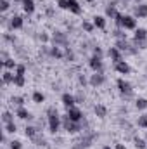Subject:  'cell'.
Here are the masks:
<instances>
[{
	"mask_svg": "<svg viewBox=\"0 0 147 149\" xmlns=\"http://www.w3.org/2000/svg\"><path fill=\"white\" fill-rule=\"evenodd\" d=\"M47 125H49V132H50L52 135H55V134L61 130V127H62L61 114L57 111V108H54V106L47 108Z\"/></svg>",
	"mask_w": 147,
	"mask_h": 149,
	"instance_id": "1",
	"label": "cell"
},
{
	"mask_svg": "<svg viewBox=\"0 0 147 149\" xmlns=\"http://www.w3.org/2000/svg\"><path fill=\"white\" fill-rule=\"evenodd\" d=\"M97 139H99V134H97L95 130H85L83 135H81V139L73 144V149H87V148H90Z\"/></svg>",
	"mask_w": 147,
	"mask_h": 149,
	"instance_id": "2",
	"label": "cell"
},
{
	"mask_svg": "<svg viewBox=\"0 0 147 149\" xmlns=\"http://www.w3.org/2000/svg\"><path fill=\"white\" fill-rule=\"evenodd\" d=\"M61 120H62V128L66 130V134H69V135H76V134H80L81 130H83V123L80 121H73L68 114H61Z\"/></svg>",
	"mask_w": 147,
	"mask_h": 149,
	"instance_id": "3",
	"label": "cell"
},
{
	"mask_svg": "<svg viewBox=\"0 0 147 149\" xmlns=\"http://www.w3.org/2000/svg\"><path fill=\"white\" fill-rule=\"evenodd\" d=\"M116 87H118V90H119V94H121V97H123L125 101L133 97V85H132L128 80L118 78V80H116Z\"/></svg>",
	"mask_w": 147,
	"mask_h": 149,
	"instance_id": "4",
	"label": "cell"
},
{
	"mask_svg": "<svg viewBox=\"0 0 147 149\" xmlns=\"http://www.w3.org/2000/svg\"><path fill=\"white\" fill-rule=\"evenodd\" d=\"M50 42H52V45H55V47H62V49L69 47V37H68V33H64V31H54Z\"/></svg>",
	"mask_w": 147,
	"mask_h": 149,
	"instance_id": "5",
	"label": "cell"
},
{
	"mask_svg": "<svg viewBox=\"0 0 147 149\" xmlns=\"http://www.w3.org/2000/svg\"><path fill=\"white\" fill-rule=\"evenodd\" d=\"M121 28L123 30H128V31H135L137 30V17L135 16H130V14H123Z\"/></svg>",
	"mask_w": 147,
	"mask_h": 149,
	"instance_id": "6",
	"label": "cell"
},
{
	"mask_svg": "<svg viewBox=\"0 0 147 149\" xmlns=\"http://www.w3.org/2000/svg\"><path fill=\"white\" fill-rule=\"evenodd\" d=\"M88 66L94 73H104V61L101 57H95V56L88 57Z\"/></svg>",
	"mask_w": 147,
	"mask_h": 149,
	"instance_id": "7",
	"label": "cell"
},
{
	"mask_svg": "<svg viewBox=\"0 0 147 149\" xmlns=\"http://www.w3.org/2000/svg\"><path fill=\"white\" fill-rule=\"evenodd\" d=\"M106 74L104 73H94L90 74V78H88V83H90V87H94V88H97V87H102L104 83H106Z\"/></svg>",
	"mask_w": 147,
	"mask_h": 149,
	"instance_id": "8",
	"label": "cell"
},
{
	"mask_svg": "<svg viewBox=\"0 0 147 149\" xmlns=\"http://www.w3.org/2000/svg\"><path fill=\"white\" fill-rule=\"evenodd\" d=\"M66 114H68L73 121H78V123L85 120V114H83V111H81L80 108H76V106H73V108H68V109H66Z\"/></svg>",
	"mask_w": 147,
	"mask_h": 149,
	"instance_id": "9",
	"label": "cell"
},
{
	"mask_svg": "<svg viewBox=\"0 0 147 149\" xmlns=\"http://www.w3.org/2000/svg\"><path fill=\"white\" fill-rule=\"evenodd\" d=\"M118 2H119V0H111V2H107V5H106V10H104V12H106L104 16H106L107 19H114V17L119 14V10L116 9V3H118Z\"/></svg>",
	"mask_w": 147,
	"mask_h": 149,
	"instance_id": "10",
	"label": "cell"
},
{
	"mask_svg": "<svg viewBox=\"0 0 147 149\" xmlns=\"http://www.w3.org/2000/svg\"><path fill=\"white\" fill-rule=\"evenodd\" d=\"M24 26V17L19 14H14L9 21V30H23Z\"/></svg>",
	"mask_w": 147,
	"mask_h": 149,
	"instance_id": "11",
	"label": "cell"
},
{
	"mask_svg": "<svg viewBox=\"0 0 147 149\" xmlns=\"http://www.w3.org/2000/svg\"><path fill=\"white\" fill-rule=\"evenodd\" d=\"M114 71H118L119 74H130L132 73V66H130L125 59H121V61L114 63Z\"/></svg>",
	"mask_w": 147,
	"mask_h": 149,
	"instance_id": "12",
	"label": "cell"
},
{
	"mask_svg": "<svg viewBox=\"0 0 147 149\" xmlns=\"http://www.w3.org/2000/svg\"><path fill=\"white\" fill-rule=\"evenodd\" d=\"M132 16H135L137 19H146L147 17V3L146 2H140L139 5H135L133 7V14Z\"/></svg>",
	"mask_w": 147,
	"mask_h": 149,
	"instance_id": "13",
	"label": "cell"
},
{
	"mask_svg": "<svg viewBox=\"0 0 147 149\" xmlns=\"http://www.w3.org/2000/svg\"><path fill=\"white\" fill-rule=\"evenodd\" d=\"M16 116H17L19 120H24V121H33V120H35L33 113L28 111L24 106H21V108H16Z\"/></svg>",
	"mask_w": 147,
	"mask_h": 149,
	"instance_id": "14",
	"label": "cell"
},
{
	"mask_svg": "<svg viewBox=\"0 0 147 149\" xmlns=\"http://www.w3.org/2000/svg\"><path fill=\"white\" fill-rule=\"evenodd\" d=\"M107 56H109V59L112 61V64H114V63H118V61H121V59L125 57V56H123V52H121L118 47H109Z\"/></svg>",
	"mask_w": 147,
	"mask_h": 149,
	"instance_id": "15",
	"label": "cell"
},
{
	"mask_svg": "<svg viewBox=\"0 0 147 149\" xmlns=\"http://www.w3.org/2000/svg\"><path fill=\"white\" fill-rule=\"evenodd\" d=\"M61 101H62V104H64V108H66V109H68V108H73V106H76L74 94H69V92H64V94L61 95Z\"/></svg>",
	"mask_w": 147,
	"mask_h": 149,
	"instance_id": "16",
	"label": "cell"
},
{
	"mask_svg": "<svg viewBox=\"0 0 147 149\" xmlns=\"http://www.w3.org/2000/svg\"><path fill=\"white\" fill-rule=\"evenodd\" d=\"M92 23H94V26L97 28V30H106V24H107V17L106 16H94L92 17Z\"/></svg>",
	"mask_w": 147,
	"mask_h": 149,
	"instance_id": "17",
	"label": "cell"
},
{
	"mask_svg": "<svg viewBox=\"0 0 147 149\" xmlns=\"http://www.w3.org/2000/svg\"><path fill=\"white\" fill-rule=\"evenodd\" d=\"M68 10L71 14H74V16H80L83 12V9H81V5H80L78 0H68Z\"/></svg>",
	"mask_w": 147,
	"mask_h": 149,
	"instance_id": "18",
	"label": "cell"
},
{
	"mask_svg": "<svg viewBox=\"0 0 147 149\" xmlns=\"http://www.w3.org/2000/svg\"><path fill=\"white\" fill-rule=\"evenodd\" d=\"M49 57H52V59H64V50H62V47H55V45H50V52H49Z\"/></svg>",
	"mask_w": 147,
	"mask_h": 149,
	"instance_id": "19",
	"label": "cell"
},
{
	"mask_svg": "<svg viewBox=\"0 0 147 149\" xmlns=\"http://www.w3.org/2000/svg\"><path fill=\"white\" fill-rule=\"evenodd\" d=\"M14 76H16L14 71L3 70V71H2V83H3V85H10V83H14Z\"/></svg>",
	"mask_w": 147,
	"mask_h": 149,
	"instance_id": "20",
	"label": "cell"
},
{
	"mask_svg": "<svg viewBox=\"0 0 147 149\" xmlns=\"http://www.w3.org/2000/svg\"><path fill=\"white\" fill-rule=\"evenodd\" d=\"M94 113H95L97 118L104 120V118L107 116V108H106L104 104H95V106H94Z\"/></svg>",
	"mask_w": 147,
	"mask_h": 149,
	"instance_id": "21",
	"label": "cell"
},
{
	"mask_svg": "<svg viewBox=\"0 0 147 149\" xmlns=\"http://www.w3.org/2000/svg\"><path fill=\"white\" fill-rule=\"evenodd\" d=\"M38 134H40V128H37V127H33V125H26L24 127V135L28 139H35Z\"/></svg>",
	"mask_w": 147,
	"mask_h": 149,
	"instance_id": "22",
	"label": "cell"
},
{
	"mask_svg": "<svg viewBox=\"0 0 147 149\" xmlns=\"http://www.w3.org/2000/svg\"><path fill=\"white\" fill-rule=\"evenodd\" d=\"M23 10L24 14L31 16L35 12V0H23Z\"/></svg>",
	"mask_w": 147,
	"mask_h": 149,
	"instance_id": "23",
	"label": "cell"
},
{
	"mask_svg": "<svg viewBox=\"0 0 147 149\" xmlns=\"http://www.w3.org/2000/svg\"><path fill=\"white\" fill-rule=\"evenodd\" d=\"M142 40H147V30L146 28H137L133 33V42H142Z\"/></svg>",
	"mask_w": 147,
	"mask_h": 149,
	"instance_id": "24",
	"label": "cell"
},
{
	"mask_svg": "<svg viewBox=\"0 0 147 149\" xmlns=\"http://www.w3.org/2000/svg\"><path fill=\"white\" fill-rule=\"evenodd\" d=\"M2 68H3V70H9V71H16L17 63L14 61V57H9L7 61H3V63H2Z\"/></svg>",
	"mask_w": 147,
	"mask_h": 149,
	"instance_id": "25",
	"label": "cell"
},
{
	"mask_svg": "<svg viewBox=\"0 0 147 149\" xmlns=\"http://www.w3.org/2000/svg\"><path fill=\"white\" fill-rule=\"evenodd\" d=\"M135 109L137 111H146L147 109V99L146 97H137L135 99Z\"/></svg>",
	"mask_w": 147,
	"mask_h": 149,
	"instance_id": "26",
	"label": "cell"
},
{
	"mask_svg": "<svg viewBox=\"0 0 147 149\" xmlns=\"http://www.w3.org/2000/svg\"><path fill=\"white\" fill-rule=\"evenodd\" d=\"M133 146L135 149H147L146 137H133Z\"/></svg>",
	"mask_w": 147,
	"mask_h": 149,
	"instance_id": "27",
	"label": "cell"
},
{
	"mask_svg": "<svg viewBox=\"0 0 147 149\" xmlns=\"http://www.w3.org/2000/svg\"><path fill=\"white\" fill-rule=\"evenodd\" d=\"M31 99H33V102L42 104V102H45V94H43V92H40V90H35V92L31 94Z\"/></svg>",
	"mask_w": 147,
	"mask_h": 149,
	"instance_id": "28",
	"label": "cell"
},
{
	"mask_svg": "<svg viewBox=\"0 0 147 149\" xmlns=\"http://www.w3.org/2000/svg\"><path fill=\"white\" fill-rule=\"evenodd\" d=\"M10 104L16 106V108H21V106H24V97L23 95H12L10 97Z\"/></svg>",
	"mask_w": 147,
	"mask_h": 149,
	"instance_id": "29",
	"label": "cell"
},
{
	"mask_svg": "<svg viewBox=\"0 0 147 149\" xmlns=\"http://www.w3.org/2000/svg\"><path fill=\"white\" fill-rule=\"evenodd\" d=\"M64 59L69 61V63H74V61H76V54L73 52L71 47H66V49H64Z\"/></svg>",
	"mask_w": 147,
	"mask_h": 149,
	"instance_id": "30",
	"label": "cell"
},
{
	"mask_svg": "<svg viewBox=\"0 0 147 149\" xmlns=\"http://www.w3.org/2000/svg\"><path fill=\"white\" fill-rule=\"evenodd\" d=\"M112 37L116 38V40H128L123 28H116V30H112Z\"/></svg>",
	"mask_w": 147,
	"mask_h": 149,
	"instance_id": "31",
	"label": "cell"
},
{
	"mask_svg": "<svg viewBox=\"0 0 147 149\" xmlns=\"http://www.w3.org/2000/svg\"><path fill=\"white\" fill-rule=\"evenodd\" d=\"M14 121V114L10 111H3L2 113V123L3 125H7V123H12Z\"/></svg>",
	"mask_w": 147,
	"mask_h": 149,
	"instance_id": "32",
	"label": "cell"
},
{
	"mask_svg": "<svg viewBox=\"0 0 147 149\" xmlns=\"http://www.w3.org/2000/svg\"><path fill=\"white\" fill-rule=\"evenodd\" d=\"M12 85H16V87H24V85H26V78H24V74H16Z\"/></svg>",
	"mask_w": 147,
	"mask_h": 149,
	"instance_id": "33",
	"label": "cell"
},
{
	"mask_svg": "<svg viewBox=\"0 0 147 149\" xmlns=\"http://www.w3.org/2000/svg\"><path fill=\"white\" fill-rule=\"evenodd\" d=\"M81 30H83L85 33H92V31L95 30V26H94V23H90V21H83V23H81Z\"/></svg>",
	"mask_w": 147,
	"mask_h": 149,
	"instance_id": "34",
	"label": "cell"
},
{
	"mask_svg": "<svg viewBox=\"0 0 147 149\" xmlns=\"http://www.w3.org/2000/svg\"><path fill=\"white\" fill-rule=\"evenodd\" d=\"M92 56L104 59V50H102V47H101V45H94V47H92Z\"/></svg>",
	"mask_w": 147,
	"mask_h": 149,
	"instance_id": "35",
	"label": "cell"
},
{
	"mask_svg": "<svg viewBox=\"0 0 147 149\" xmlns=\"http://www.w3.org/2000/svg\"><path fill=\"white\" fill-rule=\"evenodd\" d=\"M3 132H7V134H16L17 132V125L12 121V123H7V125H3Z\"/></svg>",
	"mask_w": 147,
	"mask_h": 149,
	"instance_id": "36",
	"label": "cell"
},
{
	"mask_svg": "<svg viewBox=\"0 0 147 149\" xmlns=\"http://www.w3.org/2000/svg\"><path fill=\"white\" fill-rule=\"evenodd\" d=\"M137 125H139L140 128H147V113L140 114V116L137 118Z\"/></svg>",
	"mask_w": 147,
	"mask_h": 149,
	"instance_id": "37",
	"label": "cell"
},
{
	"mask_svg": "<svg viewBox=\"0 0 147 149\" xmlns=\"http://www.w3.org/2000/svg\"><path fill=\"white\" fill-rule=\"evenodd\" d=\"M7 146H9V149H23V142L17 141V139H12Z\"/></svg>",
	"mask_w": 147,
	"mask_h": 149,
	"instance_id": "38",
	"label": "cell"
},
{
	"mask_svg": "<svg viewBox=\"0 0 147 149\" xmlns=\"http://www.w3.org/2000/svg\"><path fill=\"white\" fill-rule=\"evenodd\" d=\"M78 83H80V87H87V85H90V83H88V78L85 76V73H78Z\"/></svg>",
	"mask_w": 147,
	"mask_h": 149,
	"instance_id": "39",
	"label": "cell"
},
{
	"mask_svg": "<svg viewBox=\"0 0 147 149\" xmlns=\"http://www.w3.org/2000/svg\"><path fill=\"white\" fill-rule=\"evenodd\" d=\"M10 9V0H0V12H7Z\"/></svg>",
	"mask_w": 147,
	"mask_h": 149,
	"instance_id": "40",
	"label": "cell"
},
{
	"mask_svg": "<svg viewBox=\"0 0 147 149\" xmlns=\"http://www.w3.org/2000/svg\"><path fill=\"white\" fill-rule=\"evenodd\" d=\"M74 99H76V104H83L85 102V94H83V90H80L78 94H74Z\"/></svg>",
	"mask_w": 147,
	"mask_h": 149,
	"instance_id": "41",
	"label": "cell"
},
{
	"mask_svg": "<svg viewBox=\"0 0 147 149\" xmlns=\"http://www.w3.org/2000/svg\"><path fill=\"white\" fill-rule=\"evenodd\" d=\"M50 38H52V35H49L47 31H42V33L38 35V40H40V42H43V43H47V42H50Z\"/></svg>",
	"mask_w": 147,
	"mask_h": 149,
	"instance_id": "42",
	"label": "cell"
},
{
	"mask_svg": "<svg viewBox=\"0 0 147 149\" xmlns=\"http://www.w3.org/2000/svg\"><path fill=\"white\" fill-rule=\"evenodd\" d=\"M26 70H28V66L26 64H17V68H16V74H26Z\"/></svg>",
	"mask_w": 147,
	"mask_h": 149,
	"instance_id": "43",
	"label": "cell"
},
{
	"mask_svg": "<svg viewBox=\"0 0 147 149\" xmlns=\"http://www.w3.org/2000/svg\"><path fill=\"white\" fill-rule=\"evenodd\" d=\"M31 141H33V142H35L37 146H45V144H47V141H45V139H43V137H42L40 134H38L35 139H31Z\"/></svg>",
	"mask_w": 147,
	"mask_h": 149,
	"instance_id": "44",
	"label": "cell"
},
{
	"mask_svg": "<svg viewBox=\"0 0 147 149\" xmlns=\"http://www.w3.org/2000/svg\"><path fill=\"white\" fill-rule=\"evenodd\" d=\"M3 40L14 45V43H16V35H10V33H3Z\"/></svg>",
	"mask_w": 147,
	"mask_h": 149,
	"instance_id": "45",
	"label": "cell"
},
{
	"mask_svg": "<svg viewBox=\"0 0 147 149\" xmlns=\"http://www.w3.org/2000/svg\"><path fill=\"white\" fill-rule=\"evenodd\" d=\"M57 7L62 10H68V0H57Z\"/></svg>",
	"mask_w": 147,
	"mask_h": 149,
	"instance_id": "46",
	"label": "cell"
},
{
	"mask_svg": "<svg viewBox=\"0 0 147 149\" xmlns=\"http://www.w3.org/2000/svg\"><path fill=\"white\" fill-rule=\"evenodd\" d=\"M114 149H126V146H125L123 142H116V146H114Z\"/></svg>",
	"mask_w": 147,
	"mask_h": 149,
	"instance_id": "47",
	"label": "cell"
},
{
	"mask_svg": "<svg viewBox=\"0 0 147 149\" xmlns=\"http://www.w3.org/2000/svg\"><path fill=\"white\" fill-rule=\"evenodd\" d=\"M47 16H50V17H52V16H54V9H50V7H49V9H47Z\"/></svg>",
	"mask_w": 147,
	"mask_h": 149,
	"instance_id": "48",
	"label": "cell"
},
{
	"mask_svg": "<svg viewBox=\"0 0 147 149\" xmlns=\"http://www.w3.org/2000/svg\"><path fill=\"white\" fill-rule=\"evenodd\" d=\"M85 2H88V3H95L97 0H85Z\"/></svg>",
	"mask_w": 147,
	"mask_h": 149,
	"instance_id": "49",
	"label": "cell"
},
{
	"mask_svg": "<svg viewBox=\"0 0 147 149\" xmlns=\"http://www.w3.org/2000/svg\"><path fill=\"white\" fill-rule=\"evenodd\" d=\"M102 149H112L111 146H102Z\"/></svg>",
	"mask_w": 147,
	"mask_h": 149,
	"instance_id": "50",
	"label": "cell"
},
{
	"mask_svg": "<svg viewBox=\"0 0 147 149\" xmlns=\"http://www.w3.org/2000/svg\"><path fill=\"white\" fill-rule=\"evenodd\" d=\"M12 2H21V3H23V0H12Z\"/></svg>",
	"mask_w": 147,
	"mask_h": 149,
	"instance_id": "51",
	"label": "cell"
},
{
	"mask_svg": "<svg viewBox=\"0 0 147 149\" xmlns=\"http://www.w3.org/2000/svg\"><path fill=\"white\" fill-rule=\"evenodd\" d=\"M146 141H147V134H146Z\"/></svg>",
	"mask_w": 147,
	"mask_h": 149,
	"instance_id": "52",
	"label": "cell"
},
{
	"mask_svg": "<svg viewBox=\"0 0 147 149\" xmlns=\"http://www.w3.org/2000/svg\"><path fill=\"white\" fill-rule=\"evenodd\" d=\"M137 2H142V0H137Z\"/></svg>",
	"mask_w": 147,
	"mask_h": 149,
	"instance_id": "53",
	"label": "cell"
}]
</instances>
